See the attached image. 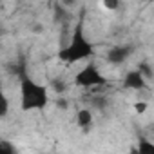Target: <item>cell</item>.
<instances>
[{
  "instance_id": "cell-1",
  "label": "cell",
  "mask_w": 154,
  "mask_h": 154,
  "mask_svg": "<svg viewBox=\"0 0 154 154\" xmlns=\"http://www.w3.org/2000/svg\"><path fill=\"white\" fill-rule=\"evenodd\" d=\"M94 54V45L91 44V40L85 36L84 31V17L74 24L72 33H71V40L67 45H63L58 51V60L63 63H78L82 60H87Z\"/></svg>"
},
{
  "instance_id": "cell-2",
  "label": "cell",
  "mask_w": 154,
  "mask_h": 154,
  "mask_svg": "<svg viewBox=\"0 0 154 154\" xmlns=\"http://www.w3.org/2000/svg\"><path fill=\"white\" fill-rule=\"evenodd\" d=\"M18 82H20V109L22 111H44L49 105L51 96H49L47 85L33 80L27 74V71L18 76Z\"/></svg>"
},
{
  "instance_id": "cell-3",
  "label": "cell",
  "mask_w": 154,
  "mask_h": 154,
  "mask_svg": "<svg viewBox=\"0 0 154 154\" xmlns=\"http://www.w3.org/2000/svg\"><path fill=\"white\" fill-rule=\"evenodd\" d=\"M72 84H74L76 87H80V89L91 91V89L107 85V78L100 72V69H98L94 63H87L85 67H82L78 72L74 74Z\"/></svg>"
},
{
  "instance_id": "cell-4",
  "label": "cell",
  "mask_w": 154,
  "mask_h": 154,
  "mask_svg": "<svg viewBox=\"0 0 154 154\" xmlns=\"http://www.w3.org/2000/svg\"><path fill=\"white\" fill-rule=\"evenodd\" d=\"M132 54V47L127 45V44H118V45H112L107 49L105 53V60L111 63V65H123Z\"/></svg>"
},
{
  "instance_id": "cell-5",
  "label": "cell",
  "mask_w": 154,
  "mask_h": 154,
  "mask_svg": "<svg viewBox=\"0 0 154 154\" xmlns=\"http://www.w3.org/2000/svg\"><path fill=\"white\" fill-rule=\"evenodd\" d=\"M123 89H129V91H143L147 87V80L145 76L140 72V69H132V71H127V74L123 76Z\"/></svg>"
},
{
  "instance_id": "cell-6",
  "label": "cell",
  "mask_w": 154,
  "mask_h": 154,
  "mask_svg": "<svg viewBox=\"0 0 154 154\" xmlns=\"http://www.w3.org/2000/svg\"><path fill=\"white\" fill-rule=\"evenodd\" d=\"M76 125L80 127L82 132H89L94 125V114L89 107H82L78 112H76Z\"/></svg>"
},
{
  "instance_id": "cell-7",
  "label": "cell",
  "mask_w": 154,
  "mask_h": 154,
  "mask_svg": "<svg viewBox=\"0 0 154 154\" xmlns=\"http://www.w3.org/2000/svg\"><path fill=\"white\" fill-rule=\"evenodd\" d=\"M53 18H54V22L65 26V24L69 22V18H71V13H69V9H67L65 6L56 4V6L53 8Z\"/></svg>"
},
{
  "instance_id": "cell-8",
  "label": "cell",
  "mask_w": 154,
  "mask_h": 154,
  "mask_svg": "<svg viewBox=\"0 0 154 154\" xmlns=\"http://www.w3.org/2000/svg\"><path fill=\"white\" fill-rule=\"evenodd\" d=\"M49 89L58 96V94H65V91H67V84H65V80L62 78V76H54V78H51V82H49Z\"/></svg>"
},
{
  "instance_id": "cell-9",
  "label": "cell",
  "mask_w": 154,
  "mask_h": 154,
  "mask_svg": "<svg viewBox=\"0 0 154 154\" xmlns=\"http://www.w3.org/2000/svg\"><path fill=\"white\" fill-rule=\"evenodd\" d=\"M100 6L105 11H118L122 9V0H100Z\"/></svg>"
},
{
  "instance_id": "cell-10",
  "label": "cell",
  "mask_w": 154,
  "mask_h": 154,
  "mask_svg": "<svg viewBox=\"0 0 154 154\" xmlns=\"http://www.w3.org/2000/svg\"><path fill=\"white\" fill-rule=\"evenodd\" d=\"M138 69H140V72L145 76V80H147V82H152V80H154V71H152L150 63H147V62H141V63L138 65Z\"/></svg>"
},
{
  "instance_id": "cell-11",
  "label": "cell",
  "mask_w": 154,
  "mask_h": 154,
  "mask_svg": "<svg viewBox=\"0 0 154 154\" xmlns=\"http://www.w3.org/2000/svg\"><path fill=\"white\" fill-rule=\"evenodd\" d=\"M91 103H93L94 107H98V109H105V107L109 105V100H107V96H100V94H96V96L91 98Z\"/></svg>"
},
{
  "instance_id": "cell-12",
  "label": "cell",
  "mask_w": 154,
  "mask_h": 154,
  "mask_svg": "<svg viewBox=\"0 0 154 154\" xmlns=\"http://www.w3.org/2000/svg\"><path fill=\"white\" fill-rule=\"evenodd\" d=\"M136 150L138 152H154V143H150L149 140H140Z\"/></svg>"
},
{
  "instance_id": "cell-13",
  "label": "cell",
  "mask_w": 154,
  "mask_h": 154,
  "mask_svg": "<svg viewBox=\"0 0 154 154\" xmlns=\"http://www.w3.org/2000/svg\"><path fill=\"white\" fill-rule=\"evenodd\" d=\"M54 105H56L58 111H67V109H69V100H67L63 94H58L56 100H54Z\"/></svg>"
},
{
  "instance_id": "cell-14",
  "label": "cell",
  "mask_w": 154,
  "mask_h": 154,
  "mask_svg": "<svg viewBox=\"0 0 154 154\" xmlns=\"http://www.w3.org/2000/svg\"><path fill=\"white\" fill-rule=\"evenodd\" d=\"M132 109H134L136 114H145L147 109H149V103H147V102H136V103L132 105Z\"/></svg>"
},
{
  "instance_id": "cell-15",
  "label": "cell",
  "mask_w": 154,
  "mask_h": 154,
  "mask_svg": "<svg viewBox=\"0 0 154 154\" xmlns=\"http://www.w3.org/2000/svg\"><path fill=\"white\" fill-rule=\"evenodd\" d=\"M0 150H6V152H11V154H15V145H11L8 140H0Z\"/></svg>"
},
{
  "instance_id": "cell-16",
  "label": "cell",
  "mask_w": 154,
  "mask_h": 154,
  "mask_svg": "<svg viewBox=\"0 0 154 154\" xmlns=\"http://www.w3.org/2000/svg\"><path fill=\"white\" fill-rule=\"evenodd\" d=\"M9 112V102H8V96L2 94V118H6Z\"/></svg>"
},
{
  "instance_id": "cell-17",
  "label": "cell",
  "mask_w": 154,
  "mask_h": 154,
  "mask_svg": "<svg viewBox=\"0 0 154 154\" xmlns=\"http://www.w3.org/2000/svg\"><path fill=\"white\" fill-rule=\"evenodd\" d=\"M60 4H62V6H65L67 9H72L76 4H78V0H60Z\"/></svg>"
},
{
  "instance_id": "cell-18",
  "label": "cell",
  "mask_w": 154,
  "mask_h": 154,
  "mask_svg": "<svg viewBox=\"0 0 154 154\" xmlns=\"http://www.w3.org/2000/svg\"><path fill=\"white\" fill-rule=\"evenodd\" d=\"M140 2H152V0H140Z\"/></svg>"
},
{
  "instance_id": "cell-19",
  "label": "cell",
  "mask_w": 154,
  "mask_h": 154,
  "mask_svg": "<svg viewBox=\"0 0 154 154\" xmlns=\"http://www.w3.org/2000/svg\"><path fill=\"white\" fill-rule=\"evenodd\" d=\"M47 2H49V4H53V2H54V0H47Z\"/></svg>"
},
{
  "instance_id": "cell-20",
  "label": "cell",
  "mask_w": 154,
  "mask_h": 154,
  "mask_svg": "<svg viewBox=\"0 0 154 154\" xmlns=\"http://www.w3.org/2000/svg\"><path fill=\"white\" fill-rule=\"evenodd\" d=\"M152 2H154V0H152Z\"/></svg>"
}]
</instances>
